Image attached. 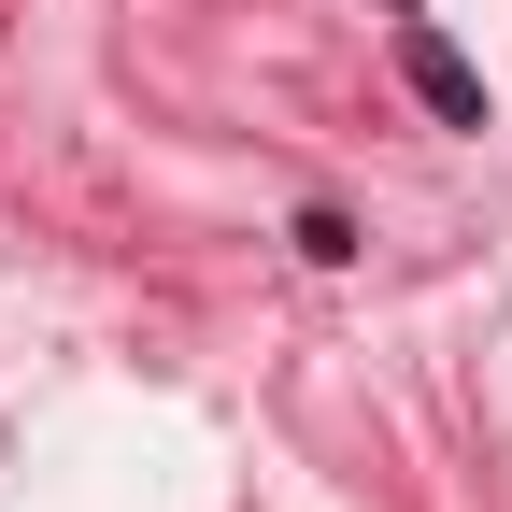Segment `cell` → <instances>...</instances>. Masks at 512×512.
Instances as JSON below:
<instances>
[{"instance_id": "cell-1", "label": "cell", "mask_w": 512, "mask_h": 512, "mask_svg": "<svg viewBox=\"0 0 512 512\" xmlns=\"http://www.w3.org/2000/svg\"><path fill=\"white\" fill-rule=\"evenodd\" d=\"M399 72L427 86V114H441V128H484V72H470V57H456V43H441L427 15L399 29Z\"/></svg>"}]
</instances>
